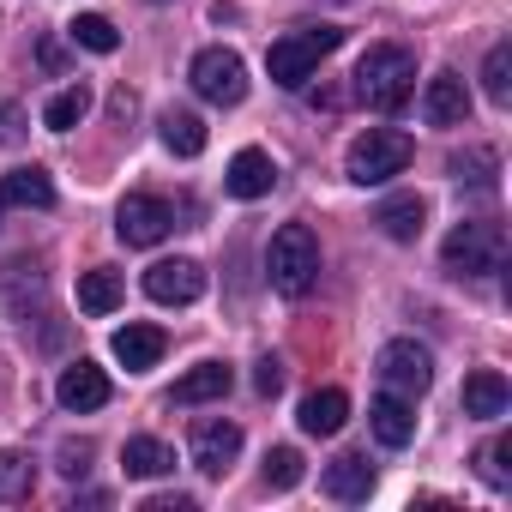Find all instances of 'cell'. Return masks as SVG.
<instances>
[{"label": "cell", "mask_w": 512, "mask_h": 512, "mask_svg": "<svg viewBox=\"0 0 512 512\" xmlns=\"http://www.w3.org/2000/svg\"><path fill=\"white\" fill-rule=\"evenodd\" d=\"M145 512H193V500L187 494H157V500H145Z\"/></svg>", "instance_id": "obj_35"}, {"label": "cell", "mask_w": 512, "mask_h": 512, "mask_svg": "<svg viewBox=\"0 0 512 512\" xmlns=\"http://www.w3.org/2000/svg\"><path fill=\"white\" fill-rule=\"evenodd\" d=\"M67 37H73L79 49H91V55H115V49H121V31H115L103 13H79V19L67 25Z\"/></svg>", "instance_id": "obj_26"}, {"label": "cell", "mask_w": 512, "mask_h": 512, "mask_svg": "<svg viewBox=\"0 0 512 512\" xmlns=\"http://www.w3.org/2000/svg\"><path fill=\"white\" fill-rule=\"evenodd\" d=\"M410 157H416V139H410V133H398V127H368V133L350 145L344 175H350L356 187H380V181L404 175Z\"/></svg>", "instance_id": "obj_5"}, {"label": "cell", "mask_w": 512, "mask_h": 512, "mask_svg": "<svg viewBox=\"0 0 512 512\" xmlns=\"http://www.w3.org/2000/svg\"><path fill=\"white\" fill-rule=\"evenodd\" d=\"M374 223H380L392 241H416L422 223H428V199H422V193H392V199H380Z\"/></svg>", "instance_id": "obj_19"}, {"label": "cell", "mask_w": 512, "mask_h": 512, "mask_svg": "<svg viewBox=\"0 0 512 512\" xmlns=\"http://www.w3.org/2000/svg\"><path fill=\"white\" fill-rule=\"evenodd\" d=\"M266 278H272V290L290 296V302L314 290V278H320V241H314L308 223H284V229L272 235V247H266Z\"/></svg>", "instance_id": "obj_2"}, {"label": "cell", "mask_w": 512, "mask_h": 512, "mask_svg": "<svg viewBox=\"0 0 512 512\" xmlns=\"http://www.w3.org/2000/svg\"><path fill=\"white\" fill-rule=\"evenodd\" d=\"M121 296H127V290H121V278H115V272H103V266H97V272H79V308H85L91 320L115 314V308H121Z\"/></svg>", "instance_id": "obj_24"}, {"label": "cell", "mask_w": 512, "mask_h": 512, "mask_svg": "<svg viewBox=\"0 0 512 512\" xmlns=\"http://www.w3.org/2000/svg\"><path fill=\"white\" fill-rule=\"evenodd\" d=\"M0 205H19V211H49V205H55V181H49V169H43V163L13 169L7 181H0Z\"/></svg>", "instance_id": "obj_16"}, {"label": "cell", "mask_w": 512, "mask_h": 512, "mask_svg": "<svg viewBox=\"0 0 512 512\" xmlns=\"http://www.w3.org/2000/svg\"><path fill=\"white\" fill-rule=\"evenodd\" d=\"M320 488H326L332 500L356 506V500H368V494H374V464H368L362 452H344V458H332V464H326Z\"/></svg>", "instance_id": "obj_15"}, {"label": "cell", "mask_w": 512, "mask_h": 512, "mask_svg": "<svg viewBox=\"0 0 512 512\" xmlns=\"http://www.w3.org/2000/svg\"><path fill=\"white\" fill-rule=\"evenodd\" d=\"M416 91V55L398 49V43H374L362 61H356V97L374 109V115H392L404 109Z\"/></svg>", "instance_id": "obj_1"}, {"label": "cell", "mask_w": 512, "mask_h": 512, "mask_svg": "<svg viewBox=\"0 0 512 512\" xmlns=\"http://www.w3.org/2000/svg\"><path fill=\"white\" fill-rule=\"evenodd\" d=\"M133 109H139V97H133V91L121 85V91L109 97V115H115V121H133Z\"/></svg>", "instance_id": "obj_34"}, {"label": "cell", "mask_w": 512, "mask_h": 512, "mask_svg": "<svg viewBox=\"0 0 512 512\" xmlns=\"http://www.w3.org/2000/svg\"><path fill=\"white\" fill-rule=\"evenodd\" d=\"M296 422H302V434H338L344 422H350V398L338 392V386H320V392H308L302 398V410H296Z\"/></svg>", "instance_id": "obj_18"}, {"label": "cell", "mask_w": 512, "mask_h": 512, "mask_svg": "<svg viewBox=\"0 0 512 512\" xmlns=\"http://www.w3.org/2000/svg\"><path fill=\"white\" fill-rule=\"evenodd\" d=\"M121 464H127V476H169L175 470V452L163 446V440H151V434H133L127 446H121Z\"/></svg>", "instance_id": "obj_22"}, {"label": "cell", "mask_w": 512, "mask_h": 512, "mask_svg": "<svg viewBox=\"0 0 512 512\" xmlns=\"http://www.w3.org/2000/svg\"><path fill=\"white\" fill-rule=\"evenodd\" d=\"M85 115H91V85L79 79V85H67V91H55V97H49V109H43V127H49V133H73Z\"/></svg>", "instance_id": "obj_23"}, {"label": "cell", "mask_w": 512, "mask_h": 512, "mask_svg": "<svg viewBox=\"0 0 512 512\" xmlns=\"http://www.w3.org/2000/svg\"><path fill=\"white\" fill-rule=\"evenodd\" d=\"M452 175H458V181H470V187H494V151L452 157Z\"/></svg>", "instance_id": "obj_31"}, {"label": "cell", "mask_w": 512, "mask_h": 512, "mask_svg": "<svg viewBox=\"0 0 512 512\" xmlns=\"http://www.w3.org/2000/svg\"><path fill=\"white\" fill-rule=\"evenodd\" d=\"M506 404H512V386H506L500 368H476V374L464 380V416L494 422V416H506Z\"/></svg>", "instance_id": "obj_17"}, {"label": "cell", "mask_w": 512, "mask_h": 512, "mask_svg": "<svg viewBox=\"0 0 512 512\" xmlns=\"http://www.w3.org/2000/svg\"><path fill=\"white\" fill-rule=\"evenodd\" d=\"M187 79H193V91H199L205 103H217V109H235V103L247 97V61H241L235 49H199Z\"/></svg>", "instance_id": "obj_6"}, {"label": "cell", "mask_w": 512, "mask_h": 512, "mask_svg": "<svg viewBox=\"0 0 512 512\" xmlns=\"http://www.w3.org/2000/svg\"><path fill=\"white\" fill-rule=\"evenodd\" d=\"M55 398H61V410H73V416H91V410H103L109 404V374L97 368V362H67L61 368V380H55Z\"/></svg>", "instance_id": "obj_10"}, {"label": "cell", "mask_w": 512, "mask_h": 512, "mask_svg": "<svg viewBox=\"0 0 512 512\" xmlns=\"http://www.w3.org/2000/svg\"><path fill=\"white\" fill-rule=\"evenodd\" d=\"M338 43H344L338 25H308V31H296V37H278V43L266 49V73H272V85L302 91V85L314 79V67H320Z\"/></svg>", "instance_id": "obj_3"}, {"label": "cell", "mask_w": 512, "mask_h": 512, "mask_svg": "<svg viewBox=\"0 0 512 512\" xmlns=\"http://www.w3.org/2000/svg\"><path fill=\"white\" fill-rule=\"evenodd\" d=\"M422 121L428 127H464L470 121V91L458 73H434L428 91H422Z\"/></svg>", "instance_id": "obj_12"}, {"label": "cell", "mask_w": 512, "mask_h": 512, "mask_svg": "<svg viewBox=\"0 0 512 512\" xmlns=\"http://www.w3.org/2000/svg\"><path fill=\"white\" fill-rule=\"evenodd\" d=\"M500 260H506V229L488 217H470L440 241V266L452 278H488V272H500Z\"/></svg>", "instance_id": "obj_4"}, {"label": "cell", "mask_w": 512, "mask_h": 512, "mask_svg": "<svg viewBox=\"0 0 512 512\" xmlns=\"http://www.w3.org/2000/svg\"><path fill=\"white\" fill-rule=\"evenodd\" d=\"M109 350H115V362H121L127 374H145V368L163 362V332H157V326H121Z\"/></svg>", "instance_id": "obj_20"}, {"label": "cell", "mask_w": 512, "mask_h": 512, "mask_svg": "<svg viewBox=\"0 0 512 512\" xmlns=\"http://www.w3.org/2000/svg\"><path fill=\"white\" fill-rule=\"evenodd\" d=\"M163 145H169L175 157H199V151H205V121H199L193 109H169V115H163Z\"/></svg>", "instance_id": "obj_25"}, {"label": "cell", "mask_w": 512, "mask_h": 512, "mask_svg": "<svg viewBox=\"0 0 512 512\" xmlns=\"http://www.w3.org/2000/svg\"><path fill=\"white\" fill-rule=\"evenodd\" d=\"M229 386H235V374H229L223 362H199L193 374H181V380H175L169 404H211V398H223Z\"/></svg>", "instance_id": "obj_21"}, {"label": "cell", "mask_w": 512, "mask_h": 512, "mask_svg": "<svg viewBox=\"0 0 512 512\" xmlns=\"http://www.w3.org/2000/svg\"><path fill=\"white\" fill-rule=\"evenodd\" d=\"M506 458H512V440H506V434H500V440H488V446L476 452V464H482V482H488V488H506V482H512Z\"/></svg>", "instance_id": "obj_30"}, {"label": "cell", "mask_w": 512, "mask_h": 512, "mask_svg": "<svg viewBox=\"0 0 512 512\" xmlns=\"http://www.w3.org/2000/svg\"><path fill=\"white\" fill-rule=\"evenodd\" d=\"M296 482H302V452H296V446H272V452H266V488L284 494V488H296Z\"/></svg>", "instance_id": "obj_29"}, {"label": "cell", "mask_w": 512, "mask_h": 512, "mask_svg": "<svg viewBox=\"0 0 512 512\" xmlns=\"http://www.w3.org/2000/svg\"><path fill=\"white\" fill-rule=\"evenodd\" d=\"M374 368H380L386 392H398V398H422V392L434 386V356H428V344H416V338H392Z\"/></svg>", "instance_id": "obj_7"}, {"label": "cell", "mask_w": 512, "mask_h": 512, "mask_svg": "<svg viewBox=\"0 0 512 512\" xmlns=\"http://www.w3.org/2000/svg\"><path fill=\"white\" fill-rule=\"evenodd\" d=\"M368 422H374V440L392 446V452L416 440V410H410V398H398V392H380V398L368 404Z\"/></svg>", "instance_id": "obj_14"}, {"label": "cell", "mask_w": 512, "mask_h": 512, "mask_svg": "<svg viewBox=\"0 0 512 512\" xmlns=\"http://www.w3.org/2000/svg\"><path fill=\"white\" fill-rule=\"evenodd\" d=\"M145 296L163 302V308H187V302L205 296V266L199 260H157L145 272Z\"/></svg>", "instance_id": "obj_9"}, {"label": "cell", "mask_w": 512, "mask_h": 512, "mask_svg": "<svg viewBox=\"0 0 512 512\" xmlns=\"http://www.w3.org/2000/svg\"><path fill=\"white\" fill-rule=\"evenodd\" d=\"M85 458H91L85 440H79V446H61V470H67V476H85Z\"/></svg>", "instance_id": "obj_33"}, {"label": "cell", "mask_w": 512, "mask_h": 512, "mask_svg": "<svg viewBox=\"0 0 512 512\" xmlns=\"http://www.w3.org/2000/svg\"><path fill=\"white\" fill-rule=\"evenodd\" d=\"M223 187L235 193V199H266L272 187H278V163L266 157V151H235L229 157V175H223Z\"/></svg>", "instance_id": "obj_13"}, {"label": "cell", "mask_w": 512, "mask_h": 512, "mask_svg": "<svg viewBox=\"0 0 512 512\" xmlns=\"http://www.w3.org/2000/svg\"><path fill=\"white\" fill-rule=\"evenodd\" d=\"M169 229H175V211H169V199H157V193H127L121 211H115V235H121L127 247H157Z\"/></svg>", "instance_id": "obj_8"}, {"label": "cell", "mask_w": 512, "mask_h": 512, "mask_svg": "<svg viewBox=\"0 0 512 512\" xmlns=\"http://www.w3.org/2000/svg\"><path fill=\"white\" fill-rule=\"evenodd\" d=\"M253 386H260V392L272 398V392L284 386V362H278V356H266V362H260V374H253Z\"/></svg>", "instance_id": "obj_32"}, {"label": "cell", "mask_w": 512, "mask_h": 512, "mask_svg": "<svg viewBox=\"0 0 512 512\" xmlns=\"http://www.w3.org/2000/svg\"><path fill=\"white\" fill-rule=\"evenodd\" d=\"M482 91H488L494 103L512 97V43H494V49H488V61H482Z\"/></svg>", "instance_id": "obj_28"}, {"label": "cell", "mask_w": 512, "mask_h": 512, "mask_svg": "<svg viewBox=\"0 0 512 512\" xmlns=\"http://www.w3.org/2000/svg\"><path fill=\"white\" fill-rule=\"evenodd\" d=\"M31 482H37V470H31V458H25V452H0V506L25 500V494H31Z\"/></svg>", "instance_id": "obj_27"}, {"label": "cell", "mask_w": 512, "mask_h": 512, "mask_svg": "<svg viewBox=\"0 0 512 512\" xmlns=\"http://www.w3.org/2000/svg\"><path fill=\"white\" fill-rule=\"evenodd\" d=\"M187 452H193V464H199L205 476H223V470L241 458V428H235V422H223V416H211V422H193V440H187Z\"/></svg>", "instance_id": "obj_11"}]
</instances>
